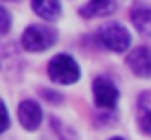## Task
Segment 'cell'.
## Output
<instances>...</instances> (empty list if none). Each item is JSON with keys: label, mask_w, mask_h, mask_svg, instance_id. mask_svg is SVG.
Wrapping results in <instances>:
<instances>
[{"label": "cell", "mask_w": 151, "mask_h": 140, "mask_svg": "<svg viewBox=\"0 0 151 140\" xmlns=\"http://www.w3.org/2000/svg\"><path fill=\"white\" fill-rule=\"evenodd\" d=\"M116 9V0H90L81 9L83 18H96V15H107Z\"/></svg>", "instance_id": "7"}, {"label": "cell", "mask_w": 151, "mask_h": 140, "mask_svg": "<svg viewBox=\"0 0 151 140\" xmlns=\"http://www.w3.org/2000/svg\"><path fill=\"white\" fill-rule=\"evenodd\" d=\"M9 29H11V15L7 9L0 7V33H7Z\"/></svg>", "instance_id": "10"}, {"label": "cell", "mask_w": 151, "mask_h": 140, "mask_svg": "<svg viewBox=\"0 0 151 140\" xmlns=\"http://www.w3.org/2000/svg\"><path fill=\"white\" fill-rule=\"evenodd\" d=\"M132 20H134V24H136V29L140 31V33L147 35V37H151V9L149 7L134 9Z\"/></svg>", "instance_id": "9"}, {"label": "cell", "mask_w": 151, "mask_h": 140, "mask_svg": "<svg viewBox=\"0 0 151 140\" xmlns=\"http://www.w3.org/2000/svg\"><path fill=\"white\" fill-rule=\"evenodd\" d=\"M57 39L55 31L48 29V27H37V24H33V27H29L24 31L22 35V46L31 53H40V50H46L48 46H53Z\"/></svg>", "instance_id": "2"}, {"label": "cell", "mask_w": 151, "mask_h": 140, "mask_svg": "<svg viewBox=\"0 0 151 140\" xmlns=\"http://www.w3.org/2000/svg\"><path fill=\"white\" fill-rule=\"evenodd\" d=\"M92 90H94V101H96L99 107H103V110H114V107H116L118 90L107 77H96Z\"/></svg>", "instance_id": "4"}, {"label": "cell", "mask_w": 151, "mask_h": 140, "mask_svg": "<svg viewBox=\"0 0 151 140\" xmlns=\"http://www.w3.org/2000/svg\"><path fill=\"white\" fill-rule=\"evenodd\" d=\"M99 42H101V46L114 50V53H123L129 48L132 37H129V31L121 24H105L99 31Z\"/></svg>", "instance_id": "3"}, {"label": "cell", "mask_w": 151, "mask_h": 140, "mask_svg": "<svg viewBox=\"0 0 151 140\" xmlns=\"http://www.w3.org/2000/svg\"><path fill=\"white\" fill-rule=\"evenodd\" d=\"M127 64L138 77H149L151 75V50L142 48V46L132 50V55L127 57Z\"/></svg>", "instance_id": "6"}, {"label": "cell", "mask_w": 151, "mask_h": 140, "mask_svg": "<svg viewBox=\"0 0 151 140\" xmlns=\"http://www.w3.org/2000/svg\"><path fill=\"white\" fill-rule=\"evenodd\" d=\"M110 140H123V138H110Z\"/></svg>", "instance_id": "13"}, {"label": "cell", "mask_w": 151, "mask_h": 140, "mask_svg": "<svg viewBox=\"0 0 151 140\" xmlns=\"http://www.w3.org/2000/svg\"><path fill=\"white\" fill-rule=\"evenodd\" d=\"M18 118H20V123H22L24 129H29V131L37 129L40 123H42V110H40V105L35 101H22L18 105Z\"/></svg>", "instance_id": "5"}, {"label": "cell", "mask_w": 151, "mask_h": 140, "mask_svg": "<svg viewBox=\"0 0 151 140\" xmlns=\"http://www.w3.org/2000/svg\"><path fill=\"white\" fill-rule=\"evenodd\" d=\"M140 129L151 136V110H147L142 114V118H140Z\"/></svg>", "instance_id": "12"}, {"label": "cell", "mask_w": 151, "mask_h": 140, "mask_svg": "<svg viewBox=\"0 0 151 140\" xmlns=\"http://www.w3.org/2000/svg\"><path fill=\"white\" fill-rule=\"evenodd\" d=\"M48 75L55 83L70 85L79 79V66H77V61L70 55H57L48 64Z\"/></svg>", "instance_id": "1"}, {"label": "cell", "mask_w": 151, "mask_h": 140, "mask_svg": "<svg viewBox=\"0 0 151 140\" xmlns=\"http://www.w3.org/2000/svg\"><path fill=\"white\" fill-rule=\"evenodd\" d=\"M7 127H9V112L4 107V103L0 101V134L7 131Z\"/></svg>", "instance_id": "11"}, {"label": "cell", "mask_w": 151, "mask_h": 140, "mask_svg": "<svg viewBox=\"0 0 151 140\" xmlns=\"http://www.w3.org/2000/svg\"><path fill=\"white\" fill-rule=\"evenodd\" d=\"M33 11L44 20H55L59 15V0H33Z\"/></svg>", "instance_id": "8"}]
</instances>
